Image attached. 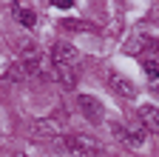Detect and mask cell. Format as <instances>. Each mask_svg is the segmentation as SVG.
Returning <instances> with one entry per match:
<instances>
[{
    "instance_id": "cell-1",
    "label": "cell",
    "mask_w": 159,
    "mask_h": 157,
    "mask_svg": "<svg viewBox=\"0 0 159 157\" xmlns=\"http://www.w3.org/2000/svg\"><path fill=\"white\" fill-rule=\"evenodd\" d=\"M54 143H60V149L71 151L74 157H102V149H99L97 140L85 134H66V137H54Z\"/></svg>"
},
{
    "instance_id": "cell-2",
    "label": "cell",
    "mask_w": 159,
    "mask_h": 157,
    "mask_svg": "<svg viewBox=\"0 0 159 157\" xmlns=\"http://www.w3.org/2000/svg\"><path fill=\"white\" fill-rule=\"evenodd\" d=\"M37 69H40V54H26L23 60H17V63L6 71V77H9L11 83H20V80H26V77L37 74Z\"/></svg>"
},
{
    "instance_id": "cell-3",
    "label": "cell",
    "mask_w": 159,
    "mask_h": 157,
    "mask_svg": "<svg viewBox=\"0 0 159 157\" xmlns=\"http://www.w3.org/2000/svg\"><path fill=\"white\" fill-rule=\"evenodd\" d=\"M51 60H54V66L77 69V66H80V52H77L74 46H68L66 40H60V43H54V49H51Z\"/></svg>"
},
{
    "instance_id": "cell-4",
    "label": "cell",
    "mask_w": 159,
    "mask_h": 157,
    "mask_svg": "<svg viewBox=\"0 0 159 157\" xmlns=\"http://www.w3.org/2000/svg\"><path fill=\"white\" fill-rule=\"evenodd\" d=\"M77 103H80V111H83V117H85L88 123H102L105 109H102V103H99L97 97H91V94H83Z\"/></svg>"
},
{
    "instance_id": "cell-5",
    "label": "cell",
    "mask_w": 159,
    "mask_h": 157,
    "mask_svg": "<svg viewBox=\"0 0 159 157\" xmlns=\"http://www.w3.org/2000/svg\"><path fill=\"white\" fill-rule=\"evenodd\" d=\"M139 126L151 134H159V109L153 106H139Z\"/></svg>"
},
{
    "instance_id": "cell-6",
    "label": "cell",
    "mask_w": 159,
    "mask_h": 157,
    "mask_svg": "<svg viewBox=\"0 0 159 157\" xmlns=\"http://www.w3.org/2000/svg\"><path fill=\"white\" fill-rule=\"evenodd\" d=\"M108 86H111V91H116L119 97H136V86L128 80V77H122V74H111Z\"/></svg>"
},
{
    "instance_id": "cell-7",
    "label": "cell",
    "mask_w": 159,
    "mask_h": 157,
    "mask_svg": "<svg viewBox=\"0 0 159 157\" xmlns=\"http://www.w3.org/2000/svg\"><path fill=\"white\" fill-rule=\"evenodd\" d=\"M14 17H17V23H23L26 29H34V23H37V14L29 6H14Z\"/></svg>"
},
{
    "instance_id": "cell-8",
    "label": "cell",
    "mask_w": 159,
    "mask_h": 157,
    "mask_svg": "<svg viewBox=\"0 0 159 157\" xmlns=\"http://www.w3.org/2000/svg\"><path fill=\"white\" fill-rule=\"evenodd\" d=\"M57 74H60V83H63L66 89H74L77 86V69H66V66H54Z\"/></svg>"
},
{
    "instance_id": "cell-9",
    "label": "cell",
    "mask_w": 159,
    "mask_h": 157,
    "mask_svg": "<svg viewBox=\"0 0 159 157\" xmlns=\"http://www.w3.org/2000/svg\"><path fill=\"white\" fill-rule=\"evenodd\" d=\"M31 134H37V137H51V140H54V126L48 120H34Z\"/></svg>"
},
{
    "instance_id": "cell-10",
    "label": "cell",
    "mask_w": 159,
    "mask_h": 157,
    "mask_svg": "<svg viewBox=\"0 0 159 157\" xmlns=\"http://www.w3.org/2000/svg\"><path fill=\"white\" fill-rule=\"evenodd\" d=\"M60 29H68V32H94V26H88L83 20H63Z\"/></svg>"
},
{
    "instance_id": "cell-11",
    "label": "cell",
    "mask_w": 159,
    "mask_h": 157,
    "mask_svg": "<svg viewBox=\"0 0 159 157\" xmlns=\"http://www.w3.org/2000/svg\"><path fill=\"white\" fill-rule=\"evenodd\" d=\"M145 71L151 74V80H159V63H153V60L145 63Z\"/></svg>"
},
{
    "instance_id": "cell-12",
    "label": "cell",
    "mask_w": 159,
    "mask_h": 157,
    "mask_svg": "<svg viewBox=\"0 0 159 157\" xmlns=\"http://www.w3.org/2000/svg\"><path fill=\"white\" fill-rule=\"evenodd\" d=\"M151 89H153V94H159V80H151Z\"/></svg>"
},
{
    "instance_id": "cell-13",
    "label": "cell",
    "mask_w": 159,
    "mask_h": 157,
    "mask_svg": "<svg viewBox=\"0 0 159 157\" xmlns=\"http://www.w3.org/2000/svg\"><path fill=\"white\" fill-rule=\"evenodd\" d=\"M20 157H23V154H20Z\"/></svg>"
}]
</instances>
